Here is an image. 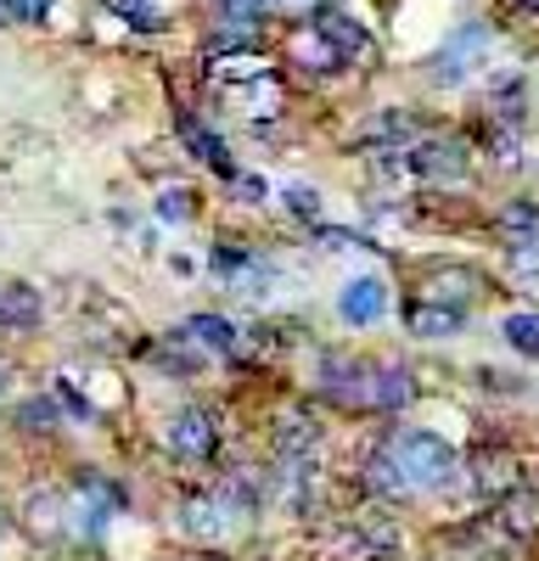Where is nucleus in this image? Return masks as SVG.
<instances>
[{
	"instance_id": "412c9836",
	"label": "nucleus",
	"mask_w": 539,
	"mask_h": 561,
	"mask_svg": "<svg viewBox=\"0 0 539 561\" xmlns=\"http://www.w3.org/2000/svg\"><path fill=\"white\" fill-rule=\"evenodd\" d=\"M517 12H528V18H539V0H512Z\"/></svg>"
},
{
	"instance_id": "20e7f679",
	"label": "nucleus",
	"mask_w": 539,
	"mask_h": 561,
	"mask_svg": "<svg viewBox=\"0 0 539 561\" xmlns=\"http://www.w3.org/2000/svg\"><path fill=\"white\" fill-rule=\"evenodd\" d=\"M163 444H169L174 460H192V466L214 460L219 455V421H214V410H203V404L174 410L169 427H163Z\"/></svg>"
},
{
	"instance_id": "4be33fe9",
	"label": "nucleus",
	"mask_w": 539,
	"mask_h": 561,
	"mask_svg": "<svg viewBox=\"0 0 539 561\" xmlns=\"http://www.w3.org/2000/svg\"><path fill=\"white\" fill-rule=\"evenodd\" d=\"M7 377H12V370H7V359H0V393H7Z\"/></svg>"
},
{
	"instance_id": "f8f14e48",
	"label": "nucleus",
	"mask_w": 539,
	"mask_h": 561,
	"mask_svg": "<svg viewBox=\"0 0 539 561\" xmlns=\"http://www.w3.org/2000/svg\"><path fill=\"white\" fill-rule=\"evenodd\" d=\"M39 314H45V304L28 280H0V325L28 332V325H39Z\"/></svg>"
},
{
	"instance_id": "f3484780",
	"label": "nucleus",
	"mask_w": 539,
	"mask_h": 561,
	"mask_svg": "<svg viewBox=\"0 0 539 561\" xmlns=\"http://www.w3.org/2000/svg\"><path fill=\"white\" fill-rule=\"evenodd\" d=\"M51 7H57V0H0V18H12V23H39Z\"/></svg>"
},
{
	"instance_id": "dca6fc26",
	"label": "nucleus",
	"mask_w": 539,
	"mask_h": 561,
	"mask_svg": "<svg viewBox=\"0 0 539 561\" xmlns=\"http://www.w3.org/2000/svg\"><path fill=\"white\" fill-rule=\"evenodd\" d=\"M62 421V410H57V399H28L23 410H18V427H34V433H51Z\"/></svg>"
},
{
	"instance_id": "9d476101",
	"label": "nucleus",
	"mask_w": 539,
	"mask_h": 561,
	"mask_svg": "<svg viewBox=\"0 0 539 561\" xmlns=\"http://www.w3.org/2000/svg\"><path fill=\"white\" fill-rule=\"evenodd\" d=\"M314 28H321L326 39H332V51L343 57V62H371V51H377V39L359 28L354 18H343V12H321V18H309Z\"/></svg>"
},
{
	"instance_id": "a211bd4d",
	"label": "nucleus",
	"mask_w": 539,
	"mask_h": 561,
	"mask_svg": "<svg viewBox=\"0 0 539 561\" xmlns=\"http://www.w3.org/2000/svg\"><path fill=\"white\" fill-rule=\"evenodd\" d=\"M147 7H158V0H113V12H118V18H129L135 28H158V23H163V12H147Z\"/></svg>"
},
{
	"instance_id": "ddd939ff",
	"label": "nucleus",
	"mask_w": 539,
	"mask_h": 561,
	"mask_svg": "<svg viewBox=\"0 0 539 561\" xmlns=\"http://www.w3.org/2000/svg\"><path fill=\"white\" fill-rule=\"evenodd\" d=\"M180 135H186V147H192V158H203L214 174H225V180H231L237 169H231V152H225V140L214 135V129H203L192 113H180Z\"/></svg>"
},
{
	"instance_id": "39448f33",
	"label": "nucleus",
	"mask_w": 539,
	"mask_h": 561,
	"mask_svg": "<svg viewBox=\"0 0 539 561\" xmlns=\"http://www.w3.org/2000/svg\"><path fill=\"white\" fill-rule=\"evenodd\" d=\"M169 343L192 348L197 359H208V354L237 359V354H242V332H237V320H231V314H214V309H203V314H186V320L174 325V337H169Z\"/></svg>"
},
{
	"instance_id": "423d86ee",
	"label": "nucleus",
	"mask_w": 539,
	"mask_h": 561,
	"mask_svg": "<svg viewBox=\"0 0 539 561\" xmlns=\"http://www.w3.org/2000/svg\"><path fill=\"white\" fill-rule=\"evenodd\" d=\"M237 517H242V511L231 505V494H225V489L192 494L186 505H180V523H186L192 539H225V534L237 528Z\"/></svg>"
},
{
	"instance_id": "7ed1b4c3",
	"label": "nucleus",
	"mask_w": 539,
	"mask_h": 561,
	"mask_svg": "<svg viewBox=\"0 0 539 561\" xmlns=\"http://www.w3.org/2000/svg\"><path fill=\"white\" fill-rule=\"evenodd\" d=\"M489 39H494V28H489L483 18H467L456 34L444 39V51L433 57V84H461V79H472V68H483V57H489Z\"/></svg>"
},
{
	"instance_id": "f257e3e1",
	"label": "nucleus",
	"mask_w": 539,
	"mask_h": 561,
	"mask_svg": "<svg viewBox=\"0 0 539 561\" xmlns=\"http://www.w3.org/2000/svg\"><path fill=\"white\" fill-rule=\"evenodd\" d=\"M321 393L359 415H399L416 399V377L399 359H326Z\"/></svg>"
},
{
	"instance_id": "0eeeda50",
	"label": "nucleus",
	"mask_w": 539,
	"mask_h": 561,
	"mask_svg": "<svg viewBox=\"0 0 539 561\" xmlns=\"http://www.w3.org/2000/svg\"><path fill=\"white\" fill-rule=\"evenodd\" d=\"M404 332L422 337V343L461 337V332H467V309H456V304H438V298H411V304H404Z\"/></svg>"
},
{
	"instance_id": "1a4fd4ad",
	"label": "nucleus",
	"mask_w": 539,
	"mask_h": 561,
	"mask_svg": "<svg viewBox=\"0 0 539 561\" xmlns=\"http://www.w3.org/2000/svg\"><path fill=\"white\" fill-rule=\"evenodd\" d=\"M337 314H343V325H377V320L388 314V280H382V275H354V280H343Z\"/></svg>"
},
{
	"instance_id": "6e6552de",
	"label": "nucleus",
	"mask_w": 539,
	"mask_h": 561,
	"mask_svg": "<svg viewBox=\"0 0 539 561\" xmlns=\"http://www.w3.org/2000/svg\"><path fill=\"white\" fill-rule=\"evenodd\" d=\"M208 270L237 293H264L270 287V259L253 253V248H214L208 253Z\"/></svg>"
},
{
	"instance_id": "4468645a",
	"label": "nucleus",
	"mask_w": 539,
	"mask_h": 561,
	"mask_svg": "<svg viewBox=\"0 0 539 561\" xmlns=\"http://www.w3.org/2000/svg\"><path fill=\"white\" fill-rule=\"evenodd\" d=\"M472 478H478L483 494L501 500L506 489H517V460L506 449H483V455H472Z\"/></svg>"
},
{
	"instance_id": "aec40b11",
	"label": "nucleus",
	"mask_w": 539,
	"mask_h": 561,
	"mask_svg": "<svg viewBox=\"0 0 539 561\" xmlns=\"http://www.w3.org/2000/svg\"><path fill=\"white\" fill-rule=\"evenodd\" d=\"M282 12H293V18H321V12H337V0H282Z\"/></svg>"
},
{
	"instance_id": "6ab92c4d",
	"label": "nucleus",
	"mask_w": 539,
	"mask_h": 561,
	"mask_svg": "<svg viewBox=\"0 0 539 561\" xmlns=\"http://www.w3.org/2000/svg\"><path fill=\"white\" fill-rule=\"evenodd\" d=\"M287 208H293V214H303V219H321V203H314L309 185H287Z\"/></svg>"
},
{
	"instance_id": "f03ea898",
	"label": "nucleus",
	"mask_w": 539,
	"mask_h": 561,
	"mask_svg": "<svg viewBox=\"0 0 539 561\" xmlns=\"http://www.w3.org/2000/svg\"><path fill=\"white\" fill-rule=\"evenodd\" d=\"M382 455L393 460V472L404 483V494H438L461 478V455L449 449L438 433H422V427H399Z\"/></svg>"
},
{
	"instance_id": "9b49d317",
	"label": "nucleus",
	"mask_w": 539,
	"mask_h": 561,
	"mask_svg": "<svg viewBox=\"0 0 539 561\" xmlns=\"http://www.w3.org/2000/svg\"><path fill=\"white\" fill-rule=\"evenodd\" d=\"M494 523H501L512 539H539V494L534 489H506Z\"/></svg>"
},
{
	"instance_id": "2eb2a0df",
	"label": "nucleus",
	"mask_w": 539,
	"mask_h": 561,
	"mask_svg": "<svg viewBox=\"0 0 539 561\" xmlns=\"http://www.w3.org/2000/svg\"><path fill=\"white\" fill-rule=\"evenodd\" d=\"M501 337L523 354V359H539V309H517L501 320Z\"/></svg>"
}]
</instances>
